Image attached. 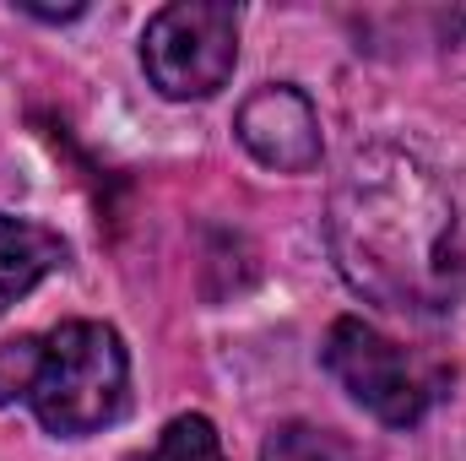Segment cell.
<instances>
[{"label":"cell","instance_id":"6da1fadb","mask_svg":"<svg viewBox=\"0 0 466 461\" xmlns=\"http://www.w3.org/2000/svg\"><path fill=\"white\" fill-rule=\"evenodd\" d=\"M326 239L352 293L396 315H451L466 299V229L451 190L401 147H358L337 185Z\"/></svg>","mask_w":466,"mask_h":461},{"label":"cell","instance_id":"7a4b0ae2","mask_svg":"<svg viewBox=\"0 0 466 461\" xmlns=\"http://www.w3.org/2000/svg\"><path fill=\"white\" fill-rule=\"evenodd\" d=\"M11 402H27L60 440L119 424L130 402V358L119 332L104 321H60L55 332L0 343V407Z\"/></svg>","mask_w":466,"mask_h":461},{"label":"cell","instance_id":"3957f363","mask_svg":"<svg viewBox=\"0 0 466 461\" xmlns=\"http://www.w3.org/2000/svg\"><path fill=\"white\" fill-rule=\"evenodd\" d=\"M326 369L337 374V385L348 391L358 407H369L380 424L390 429H412L434 413V402L451 391V369L418 347L385 337L380 326L358 321V315H342L331 332H326V347H320Z\"/></svg>","mask_w":466,"mask_h":461},{"label":"cell","instance_id":"277c9868","mask_svg":"<svg viewBox=\"0 0 466 461\" xmlns=\"http://www.w3.org/2000/svg\"><path fill=\"white\" fill-rule=\"evenodd\" d=\"M141 66L163 98H212L238 66V11L223 0H174L141 33Z\"/></svg>","mask_w":466,"mask_h":461},{"label":"cell","instance_id":"5b68a950","mask_svg":"<svg viewBox=\"0 0 466 461\" xmlns=\"http://www.w3.org/2000/svg\"><path fill=\"white\" fill-rule=\"evenodd\" d=\"M233 130L244 141V152L260 163V169H277V174H309L326 152L320 141V115L315 104L293 87V82H266L255 87L238 115H233Z\"/></svg>","mask_w":466,"mask_h":461},{"label":"cell","instance_id":"8992f818","mask_svg":"<svg viewBox=\"0 0 466 461\" xmlns=\"http://www.w3.org/2000/svg\"><path fill=\"white\" fill-rule=\"evenodd\" d=\"M66 255L71 250H66V239L55 229L0 212V310L16 304L22 293H33L49 271H60Z\"/></svg>","mask_w":466,"mask_h":461},{"label":"cell","instance_id":"52a82bcc","mask_svg":"<svg viewBox=\"0 0 466 461\" xmlns=\"http://www.w3.org/2000/svg\"><path fill=\"white\" fill-rule=\"evenodd\" d=\"M147 461H228V456H223V440H218L212 418L179 413V418L157 435V446L147 451Z\"/></svg>","mask_w":466,"mask_h":461},{"label":"cell","instance_id":"ba28073f","mask_svg":"<svg viewBox=\"0 0 466 461\" xmlns=\"http://www.w3.org/2000/svg\"><path fill=\"white\" fill-rule=\"evenodd\" d=\"M348 451L326 435V429H309V424H282L271 429L260 461H342Z\"/></svg>","mask_w":466,"mask_h":461}]
</instances>
